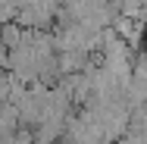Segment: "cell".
<instances>
[{"instance_id": "1", "label": "cell", "mask_w": 147, "mask_h": 144, "mask_svg": "<svg viewBox=\"0 0 147 144\" xmlns=\"http://www.w3.org/2000/svg\"><path fill=\"white\" fill-rule=\"evenodd\" d=\"M13 85H16L13 72H3V69H0V100H6V97H9V91H13Z\"/></svg>"}]
</instances>
